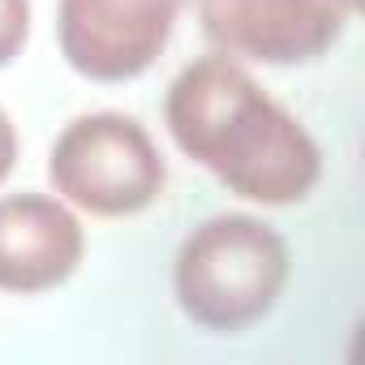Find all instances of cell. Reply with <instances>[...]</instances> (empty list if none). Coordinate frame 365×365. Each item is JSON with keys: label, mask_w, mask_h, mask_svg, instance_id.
Here are the masks:
<instances>
[{"label": "cell", "mask_w": 365, "mask_h": 365, "mask_svg": "<svg viewBox=\"0 0 365 365\" xmlns=\"http://www.w3.org/2000/svg\"><path fill=\"white\" fill-rule=\"evenodd\" d=\"M163 116L172 142L245 202H305L322 176V150L309 129L224 52L176 73Z\"/></svg>", "instance_id": "cell-1"}, {"label": "cell", "mask_w": 365, "mask_h": 365, "mask_svg": "<svg viewBox=\"0 0 365 365\" xmlns=\"http://www.w3.org/2000/svg\"><path fill=\"white\" fill-rule=\"evenodd\" d=\"M288 284V241L254 215H211L180 241L172 292L190 322L237 335L262 322Z\"/></svg>", "instance_id": "cell-2"}, {"label": "cell", "mask_w": 365, "mask_h": 365, "mask_svg": "<svg viewBox=\"0 0 365 365\" xmlns=\"http://www.w3.org/2000/svg\"><path fill=\"white\" fill-rule=\"evenodd\" d=\"M48 176L65 202L99 220L138 215L155 207L168 185L159 146L125 112H86L69 120L52 146Z\"/></svg>", "instance_id": "cell-3"}, {"label": "cell", "mask_w": 365, "mask_h": 365, "mask_svg": "<svg viewBox=\"0 0 365 365\" xmlns=\"http://www.w3.org/2000/svg\"><path fill=\"white\" fill-rule=\"evenodd\" d=\"M176 14L180 0H61V56L91 82L142 78L168 48Z\"/></svg>", "instance_id": "cell-4"}, {"label": "cell", "mask_w": 365, "mask_h": 365, "mask_svg": "<svg viewBox=\"0 0 365 365\" xmlns=\"http://www.w3.org/2000/svg\"><path fill=\"white\" fill-rule=\"evenodd\" d=\"M339 0H198L202 35L224 56L262 65H305L344 31Z\"/></svg>", "instance_id": "cell-5"}, {"label": "cell", "mask_w": 365, "mask_h": 365, "mask_svg": "<svg viewBox=\"0 0 365 365\" xmlns=\"http://www.w3.org/2000/svg\"><path fill=\"white\" fill-rule=\"evenodd\" d=\"M86 254L78 215L52 194L0 198V292L61 288Z\"/></svg>", "instance_id": "cell-6"}, {"label": "cell", "mask_w": 365, "mask_h": 365, "mask_svg": "<svg viewBox=\"0 0 365 365\" xmlns=\"http://www.w3.org/2000/svg\"><path fill=\"white\" fill-rule=\"evenodd\" d=\"M31 39V0H0V69L22 56Z\"/></svg>", "instance_id": "cell-7"}, {"label": "cell", "mask_w": 365, "mask_h": 365, "mask_svg": "<svg viewBox=\"0 0 365 365\" xmlns=\"http://www.w3.org/2000/svg\"><path fill=\"white\" fill-rule=\"evenodd\" d=\"M18 163V133H14V120L5 116V108H0V180H5Z\"/></svg>", "instance_id": "cell-8"}]
</instances>
